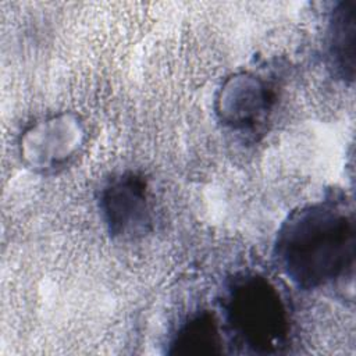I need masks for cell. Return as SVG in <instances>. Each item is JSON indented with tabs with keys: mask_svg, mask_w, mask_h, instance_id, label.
Instances as JSON below:
<instances>
[{
	"mask_svg": "<svg viewBox=\"0 0 356 356\" xmlns=\"http://www.w3.org/2000/svg\"><path fill=\"white\" fill-rule=\"evenodd\" d=\"M356 250L353 211L328 197L299 206L278 227L273 259L295 286L314 291L352 270Z\"/></svg>",
	"mask_w": 356,
	"mask_h": 356,
	"instance_id": "6da1fadb",
	"label": "cell"
},
{
	"mask_svg": "<svg viewBox=\"0 0 356 356\" xmlns=\"http://www.w3.org/2000/svg\"><path fill=\"white\" fill-rule=\"evenodd\" d=\"M228 334L245 352L278 353L286 345L289 318L277 288L263 275L238 274L222 295Z\"/></svg>",
	"mask_w": 356,
	"mask_h": 356,
	"instance_id": "7a4b0ae2",
	"label": "cell"
},
{
	"mask_svg": "<svg viewBox=\"0 0 356 356\" xmlns=\"http://www.w3.org/2000/svg\"><path fill=\"white\" fill-rule=\"evenodd\" d=\"M86 129L81 117L61 111L42 117L18 136V156L25 168L36 174H54L82 150Z\"/></svg>",
	"mask_w": 356,
	"mask_h": 356,
	"instance_id": "3957f363",
	"label": "cell"
},
{
	"mask_svg": "<svg viewBox=\"0 0 356 356\" xmlns=\"http://www.w3.org/2000/svg\"><path fill=\"white\" fill-rule=\"evenodd\" d=\"M99 211L107 232L120 241H134L150 232L153 209L146 178L127 170L111 175L100 188Z\"/></svg>",
	"mask_w": 356,
	"mask_h": 356,
	"instance_id": "277c9868",
	"label": "cell"
},
{
	"mask_svg": "<svg viewBox=\"0 0 356 356\" xmlns=\"http://www.w3.org/2000/svg\"><path fill=\"white\" fill-rule=\"evenodd\" d=\"M275 95L260 75L241 71L227 76L214 96L217 120L235 132H254L267 121Z\"/></svg>",
	"mask_w": 356,
	"mask_h": 356,
	"instance_id": "5b68a950",
	"label": "cell"
},
{
	"mask_svg": "<svg viewBox=\"0 0 356 356\" xmlns=\"http://www.w3.org/2000/svg\"><path fill=\"white\" fill-rule=\"evenodd\" d=\"M325 49L330 68L343 81H353L356 60V0L335 4L330 14Z\"/></svg>",
	"mask_w": 356,
	"mask_h": 356,
	"instance_id": "8992f818",
	"label": "cell"
},
{
	"mask_svg": "<svg viewBox=\"0 0 356 356\" xmlns=\"http://www.w3.org/2000/svg\"><path fill=\"white\" fill-rule=\"evenodd\" d=\"M224 341L217 320L209 312L197 313L181 323L172 334L170 355H220Z\"/></svg>",
	"mask_w": 356,
	"mask_h": 356,
	"instance_id": "52a82bcc",
	"label": "cell"
}]
</instances>
